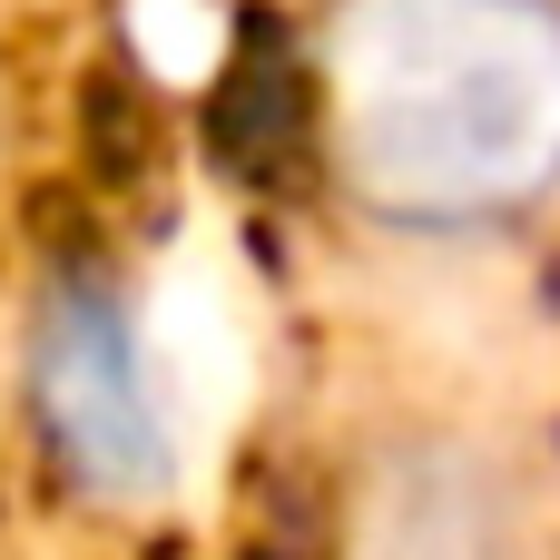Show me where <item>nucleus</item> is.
I'll use <instances>...</instances> for the list:
<instances>
[{"label": "nucleus", "instance_id": "nucleus-2", "mask_svg": "<svg viewBox=\"0 0 560 560\" xmlns=\"http://www.w3.org/2000/svg\"><path fill=\"white\" fill-rule=\"evenodd\" d=\"M325 560H541L532 472L482 423L394 413L335 463Z\"/></svg>", "mask_w": 560, "mask_h": 560}, {"label": "nucleus", "instance_id": "nucleus-4", "mask_svg": "<svg viewBox=\"0 0 560 560\" xmlns=\"http://www.w3.org/2000/svg\"><path fill=\"white\" fill-rule=\"evenodd\" d=\"M0 138H10V98H0Z\"/></svg>", "mask_w": 560, "mask_h": 560}, {"label": "nucleus", "instance_id": "nucleus-1", "mask_svg": "<svg viewBox=\"0 0 560 560\" xmlns=\"http://www.w3.org/2000/svg\"><path fill=\"white\" fill-rule=\"evenodd\" d=\"M305 148L394 246L522 236L560 197V0H315Z\"/></svg>", "mask_w": 560, "mask_h": 560}, {"label": "nucleus", "instance_id": "nucleus-3", "mask_svg": "<svg viewBox=\"0 0 560 560\" xmlns=\"http://www.w3.org/2000/svg\"><path fill=\"white\" fill-rule=\"evenodd\" d=\"M30 413L49 433V453L69 463V482H89L98 502H138V492L167 482V413H158V384H148L128 305L98 276H59L39 295Z\"/></svg>", "mask_w": 560, "mask_h": 560}]
</instances>
